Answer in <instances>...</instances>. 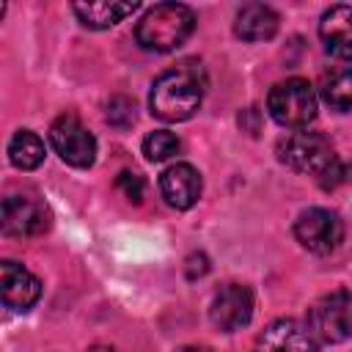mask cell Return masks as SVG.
Segmentation results:
<instances>
[{"label":"cell","mask_w":352,"mask_h":352,"mask_svg":"<svg viewBox=\"0 0 352 352\" xmlns=\"http://www.w3.org/2000/svg\"><path fill=\"white\" fill-rule=\"evenodd\" d=\"M50 228V209L36 195H8L3 201V234L36 236Z\"/></svg>","instance_id":"cell-8"},{"label":"cell","mask_w":352,"mask_h":352,"mask_svg":"<svg viewBox=\"0 0 352 352\" xmlns=\"http://www.w3.org/2000/svg\"><path fill=\"white\" fill-rule=\"evenodd\" d=\"M179 148H182V140L168 129H154L143 138V154L148 162L170 160L173 154H179Z\"/></svg>","instance_id":"cell-18"},{"label":"cell","mask_w":352,"mask_h":352,"mask_svg":"<svg viewBox=\"0 0 352 352\" xmlns=\"http://www.w3.org/2000/svg\"><path fill=\"white\" fill-rule=\"evenodd\" d=\"M253 352H319V341L294 319H278L256 338Z\"/></svg>","instance_id":"cell-10"},{"label":"cell","mask_w":352,"mask_h":352,"mask_svg":"<svg viewBox=\"0 0 352 352\" xmlns=\"http://www.w3.org/2000/svg\"><path fill=\"white\" fill-rule=\"evenodd\" d=\"M278 160L283 165H289L292 170L322 176L327 170V165L336 160V151L324 135L297 129L278 140Z\"/></svg>","instance_id":"cell-5"},{"label":"cell","mask_w":352,"mask_h":352,"mask_svg":"<svg viewBox=\"0 0 352 352\" xmlns=\"http://www.w3.org/2000/svg\"><path fill=\"white\" fill-rule=\"evenodd\" d=\"M206 74L198 60H182L179 66L162 72L148 94V107L162 121H187L204 102Z\"/></svg>","instance_id":"cell-1"},{"label":"cell","mask_w":352,"mask_h":352,"mask_svg":"<svg viewBox=\"0 0 352 352\" xmlns=\"http://www.w3.org/2000/svg\"><path fill=\"white\" fill-rule=\"evenodd\" d=\"M316 88L302 80V77H292L283 80L278 85H272L270 96H267V110L272 116V121H278L280 126L289 129H302L316 118Z\"/></svg>","instance_id":"cell-3"},{"label":"cell","mask_w":352,"mask_h":352,"mask_svg":"<svg viewBox=\"0 0 352 352\" xmlns=\"http://www.w3.org/2000/svg\"><path fill=\"white\" fill-rule=\"evenodd\" d=\"M50 143L72 168H91L96 160V138L77 116H58L50 126Z\"/></svg>","instance_id":"cell-6"},{"label":"cell","mask_w":352,"mask_h":352,"mask_svg":"<svg viewBox=\"0 0 352 352\" xmlns=\"http://www.w3.org/2000/svg\"><path fill=\"white\" fill-rule=\"evenodd\" d=\"M85 352H116V349H113V346H104V344H96V346L85 349Z\"/></svg>","instance_id":"cell-22"},{"label":"cell","mask_w":352,"mask_h":352,"mask_svg":"<svg viewBox=\"0 0 352 352\" xmlns=\"http://www.w3.org/2000/svg\"><path fill=\"white\" fill-rule=\"evenodd\" d=\"M192 30H195V14L190 6L160 3L140 16V22L135 28V38L143 50L170 52L176 47H182L192 36Z\"/></svg>","instance_id":"cell-2"},{"label":"cell","mask_w":352,"mask_h":352,"mask_svg":"<svg viewBox=\"0 0 352 352\" xmlns=\"http://www.w3.org/2000/svg\"><path fill=\"white\" fill-rule=\"evenodd\" d=\"M294 236L305 250L324 256L341 245L344 223L336 212L322 209V206H311V209L300 212V217L294 220Z\"/></svg>","instance_id":"cell-7"},{"label":"cell","mask_w":352,"mask_h":352,"mask_svg":"<svg viewBox=\"0 0 352 352\" xmlns=\"http://www.w3.org/2000/svg\"><path fill=\"white\" fill-rule=\"evenodd\" d=\"M0 297H3V305L6 308H11V311H28L41 297V283L22 264L3 261L0 264Z\"/></svg>","instance_id":"cell-11"},{"label":"cell","mask_w":352,"mask_h":352,"mask_svg":"<svg viewBox=\"0 0 352 352\" xmlns=\"http://www.w3.org/2000/svg\"><path fill=\"white\" fill-rule=\"evenodd\" d=\"M346 173H349V165L336 157V160L327 165V170L319 176V182H322L324 190H333V187H338L341 182H346Z\"/></svg>","instance_id":"cell-20"},{"label":"cell","mask_w":352,"mask_h":352,"mask_svg":"<svg viewBox=\"0 0 352 352\" xmlns=\"http://www.w3.org/2000/svg\"><path fill=\"white\" fill-rule=\"evenodd\" d=\"M44 154H47L44 140H41L36 132H30V129H19V132H14V138L8 140V160H11V165L19 168V170H33V168H38V165L44 162Z\"/></svg>","instance_id":"cell-17"},{"label":"cell","mask_w":352,"mask_h":352,"mask_svg":"<svg viewBox=\"0 0 352 352\" xmlns=\"http://www.w3.org/2000/svg\"><path fill=\"white\" fill-rule=\"evenodd\" d=\"M118 187L124 190V195H126L129 201H140V195H143V179H140L138 173L124 170V173L118 176Z\"/></svg>","instance_id":"cell-21"},{"label":"cell","mask_w":352,"mask_h":352,"mask_svg":"<svg viewBox=\"0 0 352 352\" xmlns=\"http://www.w3.org/2000/svg\"><path fill=\"white\" fill-rule=\"evenodd\" d=\"M319 36L330 55L352 60V6H330L319 19Z\"/></svg>","instance_id":"cell-13"},{"label":"cell","mask_w":352,"mask_h":352,"mask_svg":"<svg viewBox=\"0 0 352 352\" xmlns=\"http://www.w3.org/2000/svg\"><path fill=\"white\" fill-rule=\"evenodd\" d=\"M234 33L242 41H267L278 33V14L264 3H248L236 11Z\"/></svg>","instance_id":"cell-14"},{"label":"cell","mask_w":352,"mask_h":352,"mask_svg":"<svg viewBox=\"0 0 352 352\" xmlns=\"http://www.w3.org/2000/svg\"><path fill=\"white\" fill-rule=\"evenodd\" d=\"M72 11L77 19L91 30H104L121 22L124 16L138 11V3H118V0H96V3H74Z\"/></svg>","instance_id":"cell-15"},{"label":"cell","mask_w":352,"mask_h":352,"mask_svg":"<svg viewBox=\"0 0 352 352\" xmlns=\"http://www.w3.org/2000/svg\"><path fill=\"white\" fill-rule=\"evenodd\" d=\"M201 190H204L201 173L190 162H176V165L165 168L160 176V192L173 209L195 206L201 198Z\"/></svg>","instance_id":"cell-12"},{"label":"cell","mask_w":352,"mask_h":352,"mask_svg":"<svg viewBox=\"0 0 352 352\" xmlns=\"http://www.w3.org/2000/svg\"><path fill=\"white\" fill-rule=\"evenodd\" d=\"M319 96L338 113L352 110V66H336L322 74Z\"/></svg>","instance_id":"cell-16"},{"label":"cell","mask_w":352,"mask_h":352,"mask_svg":"<svg viewBox=\"0 0 352 352\" xmlns=\"http://www.w3.org/2000/svg\"><path fill=\"white\" fill-rule=\"evenodd\" d=\"M311 336L322 344H341L352 336V292L338 289L324 297H319L308 308V324Z\"/></svg>","instance_id":"cell-4"},{"label":"cell","mask_w":352,"mask_h":352,"mask_svg":"<svg viewBox=\"0 0 352 352\" xmlns=\"http://www.w3.org/2000/svg\"><path fill=\"white\" fill-rule=\"evenodd\" d=\"M179 352H209V349H204V346H182Z\"/></svg>","instance_id":"cell-23"},{"label":"cell","mask_w":352,"mask_h":352,"mask_svg":"<svg viewBox=\"0 0 352 352\" xmlns=\"http://www.w3.org/2000/svg\"><path fill=\"white\" fill-rule=\"evenodd\" d=\"M107 121H110L116 129L132 126V124H135V102L126 99V96L110 99V104H107Z\"/></svg>","instance_id":"cell-19"},{"label":"cell","mask_w":352,"mask_h":352,"mask_svg":"<svg viewBox=\"0 0 352 352\" xmlns=\"http://www.w3.org/2000/svg\"><path fill=\"white\" fill-rule=\"evenodd\" d=\"M253 316V292L242 283H228L223 286L209 308V319L217 330L223 333H234L242 330Z\"/></svg>","instance_id":"cell-9"}]
</instances>
